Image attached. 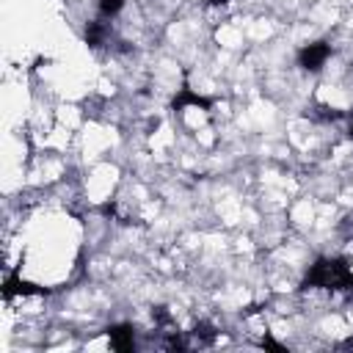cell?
<instances>
[{"instance_id": "2", "label": "cell", "mask_w": 353, "mask_h": 353, "mask_svg": "<svg viewBox=\"0 0 353 353\" xmlns=\"http://www.w3.org/2000/svg\"><path fill=\"white\" fill-rule=\"evenodd\" d=\"M331 58V47L325 44V41H314V44H306V47H301V52H298V63L306 69V72H317V69H323V63Z\"/></svg>"}, {"instance_id": "3", "label": "cell", "mask_w": 353, "mask_h": 353, "mask_svg": "<svg viewBox=\"0 0 353 353\" xmlns=\"http://www.w3.org/2000/svg\"><path fill=\"white\" fill-rule=\"evenodd\" d=\"M108 339H110V347L119 350V353H130V350L135 347V331H132V325H127V323L110 325V328H108Z\"/></svg>"}, {"instance_id": "5", "label": "cell", "mask_w": 353, "mask_h": 353, "mask_svg": "<svg viewBox=\"0 0 353 353\" xmlns=\"http://www.w3.org/2000/svg\"><path fill=\"white\" fill-rule=\"evenodd\" d=\"M188 105H193V108H210L212 102H210L207 97H201V94L190 91L188 85H182V88H179V94L171 99V108H174V110H185Z\"/></svg>"}, {"instance_id": "1", "label": "cell", "mask_w": 353, "mask_h": 353, "mask_svg": "<svg viewBox=\"0 0 353 353\" xmlns=\"http://www.w3.org/2000/svg\"><path fill=\"white\" fill-rule=\"evenodd\" d=\"M306 287L312 290H342L347 292L353 287V265L347 259H317L306 273Z\"/></svg>"}, {"instance_id": "7", "label": "cell", "mask_w": 353, "mask_h": 353, "mask_svg": "<svg viewBox=\"0 0 353 353\" xmlns=\"http://www.w3.org/2000/svg\"><path fill=\"white\" fill-rule=\"evenodd\" d=\"M215 336H218V331H215V325H210V323H199V325L193 328V342H196V345H212Z\"/></svg>"}, {"instance_id": "4", "label": "cell", "mask_w": 353, "mask_h": 353, "mask_svg": "<svg viewBox=\"0 0 353 353\" xmlns=\"http://www.w3.org/2000/svg\"><path fill=\"white\" fill-rule=\"evenodd\" d=\"M3 295L6 298H14V295H47V290L33 284V281H25L19 276H8L3 281Z\"/></svg>"}, {"instance_id": "9", "label": "cell", "mask_w": 353, "mask_h": 353, "mask_svg": "<svg viewBox=\"0 0 353 353\" xmlns=\"http://www.w3.org/2000/svg\"><path fill=\"white\" fill-rule=\"evenodd\" d=\"M259 347H268V350H284V345H279V342L270 339V336H265V339L259 342Z\"/></svg>"}, {"instance_id": "8", "label": "cell", "mask_w": 353, "mask_h": 353, "mask_svg": "<svg viewBox=\"0 0 353 353\" xmlns=\"http://www.w3.org/2000/svg\"><path fill=\"white\" fill-rule=\"evenodd\" d=\"M124 8V0H99V14L102 17H116Z\"/></svg>"}, {"instance_id": "11", "label": "cell", "mask_w": 353, "mask_h": 353, "mask_svg": "<svg viewBox=\"0 0 353 353\" xmlns=\"http://www.w3.org/2000/svg\"><path fill=\"white\" fill-rule=\"evenodd\" d=\"M347 135L353 138V113H347Z\"/></svg>"}, {"instance_id": "6", "label": "cell", "mask_w": 353, "mask_h": 353, "mask_svg": "<svg viewBox=\"0 0 353 353\" xmlns=\"http://www.w3.org/2000/svg\"><path fill=\"white\" fill-rule=\"evenodd\" d=\"M108 39H110V28H108V22H88V28H85V44L88 47H94V50H99V47H105L108 44Z\"/></svg>"}, {"instance_id": "10", "label": "cell", "mask_w": 353, "mask_h": 353, "mask_svg": "<svg viewBox=\"0 0 353 353\" xmlns=\"http://www.w3.org/2000/svg\"><path fill=\"white\" fill-rule=\"evenodd\" d=\"M339 347H342V350H353V336H350V339H345Z\"/></svg>"}]
</instances>
